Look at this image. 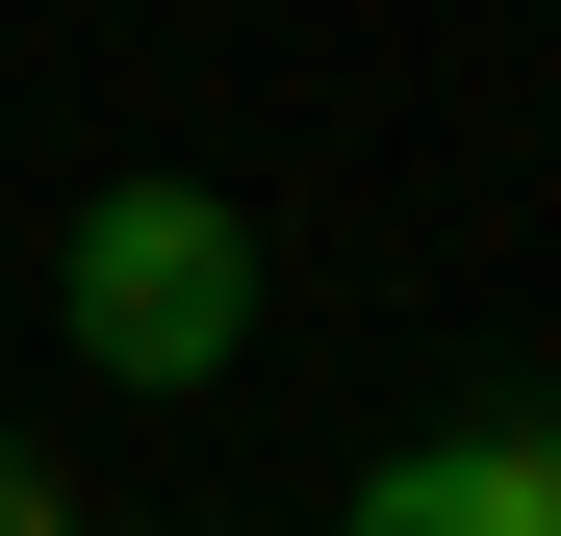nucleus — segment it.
<instances>
[{
  "label": "nucleus",
  "mask_w": 561,
  "mask_h": 536,
  "mask_svg": "<svg viewBox=\"0 0 561 536\" xmlns=\"http://www.w3.org/2000/svg\"><path fill=\"white\" fill-rule=\"evenodd\" d=\"M51 332H77V384H230L255 357V205L230 179H103L51 230Z\"/></svg>",
  "instance_id": "f257e3e1"
},
{
  "label": "nucleus",
  "mask_w": 561,
  "mask_h": 536,
  "mask_svg": "<svg viewBox=\"0 0 561 536\" xmlns=\"http://www.w3.org/2000/svg\"><path fill=\"white\" fill-rule=\"evenodd\" d=\"M332 536H561V460H536V434H409Z\"/></svg>",
  "instance_id": "f03ea898"
},
{
  "label": "nucleus",
  "mask_w": 561,
  "mask_h": 536,
  "mask_svg": "<svg viewBox=\"0 0 561 536\" xmlns=\"http://www.w3.org/2000/svg\"><path fill=\"white\" fill-rule=\"evenodd\" d=\"M0 536H77V486H51V434H0Z\"/></svg>",
  "instance_id": "7ed1b4c3"
},
{
  "label": "nucleus",
  "mask_w": 561,
  "mask_h": 536,
  "mask_svg": "<svg viewBox=\"0 0 561 536\" xmlns=\"http://www.w3.org/2000/svg\"><path fill=\"white\" fill-rule=\"evenodd\" d=\"M511 434H536V460H561V384H536V409H511Z\"/></svg>",
  "instance_id": "20e7f679"
}]
</instances>
